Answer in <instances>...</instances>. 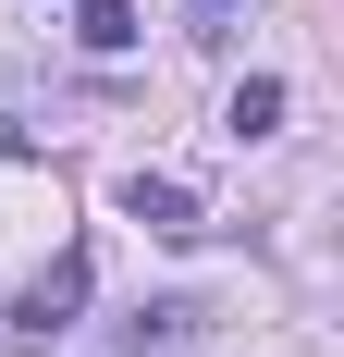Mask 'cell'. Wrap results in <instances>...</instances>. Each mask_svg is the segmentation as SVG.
<instances>
[{
    "label": "cell",
    "instance_id": "6da1fadb",
    "mask_svg": "<svg viewBox=\"0 0 344 357\" xmlns=\"http://www.w3.org/2000/svg\"><path fill=\"white\" fill-rule=\"evenodd\" d=\"M74 308H86V247L37 259V284L13 296V333H25V345H49V333H74Z\"/></svg>",
    "mask_w": 344,
    "mask_h": 357
},
{
    "label": "cell",
    "instance_id": "7a4b0ae2",
    "mask_svg": "<svg viewBox=\"0 0 344 357\" xmlns=\"http://www.w3.org/2000/svg\"><path fill=\"white\" fill-rule=\"evenodd\" d=\"M123 210H136L148 234H172V247L209 234V210H197V185H185V173H136V185H123Z\"/></svg>",
    "mask_w": 344,
    "mask_h": 357
},
{
    "label": "cell",
    "instance_id": "3957f363",
    "mask_svg": "<svg viewBox=\"0 0 344 357\" xmlns=\"http://www.w3.org/2000/svg\"><path fill=\"white\" fill-rule=\"evenodd\" d=\"M197 321H209L197 296H160V308H136V321L111 333V345H99V357H172V345H185V333H197Z\"/></svg>",
    "mask_w": 344,
    "mask_h": 357
},
{
    "label": "cell",
    "instance_id": "277c9868",
    "mask_svg": "<svg viewBox=\"0 0 344 357\" xmlns=\"http://www.w3.org/2000/svg\"><path fill=\"white\" fill-rule=\"evenodd\" d=\"M74 37H86V50H99V62H111V50H136V0H74Z\"/></svg>",
    "mask_w": 344,
    "mask_h": 357
},
{
    "label": "cell",
    "instance_id": "5b68a950",
    "mask_svg": "<svg viewBox=\"0 0 344 357\" xmlns=\"http://www.w3.org/2000/svg\"><path fill=\"white\" fill-rule=\"evenodd\" d=\"M221 123H234V136H283V74H246Z\"/></svg>",
    "mask_w": 344,
    "mask_h": 357
},
{
    "label": "cell",
    "instance_id": "8992f818",
    "mask_svg": "<svg viewBox=\"0 0 344 357\" xmlns=\"http://www.w3.org/2000/svg\"><path fill=\"white\" fill-rule=\"evenodd\" d=\"M197 13H234V0H197Z\"/></svg>",
    "mask_w": 344,
    "mask_h": 357
}]
</instances>
